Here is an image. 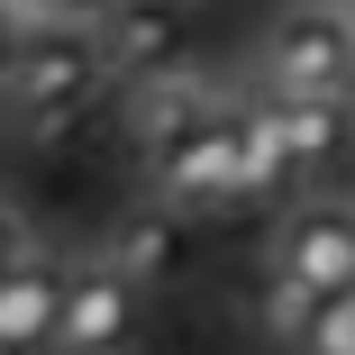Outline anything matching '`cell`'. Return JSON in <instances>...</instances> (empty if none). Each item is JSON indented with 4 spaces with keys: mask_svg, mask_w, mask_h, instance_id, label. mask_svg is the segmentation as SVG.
Wrapping results in <instances>:
<instances>
[{
    "mask_svg": "<svg viewBox=\"0 0 355 355\" xmlns=\"http://www.w3.org/2000/svg\"><path fill=\"white\" fill-rule=\"evenodd\" d=\"M264 101H346L355 92V10H282L255 37Z\"/></svg>",
    "mask_w": 355,
    "mask_h": 355,
    "instance_id": "cell-1",
    "label": "cell"
},
{
    "mask_svg": "<svg viewBox=\"0 0 355 355\" xmlns=\"http://www.w3.org/2000/svg\"><path fill=\"white\" fill-rule=\"evenodd\" d=\"M101 37V28H92ZM92 37H46V46H19V64H10V83H0V110H10L19 128H73L92 101H101V46Z\"/></svg>",
    "mask_w": 355,
    "mask_h": 355,
    "instance_id": "cell-2",
    "label": "cell"
},
{
    "mask_svg": "<svg viewBox=\"0 0 355 355\" xmlns=\"http://www.w3.org/2000/svg\"><path fill=\"white\" fill-rule=\"evenodd\" d=\"M237 110H209L182 146H164L155 164H146V182H155V209L164 219H191V209H237Z\"/></svg>",
    "mask_w": 355,
    "mask_h": 355,
    "instance_id": "cell-3",
    "label": "cell"
},
{
    "mask_svg": "<svg viewBox=\"0 0 355 355\" xmlns=\"http://www.w3.org/2000/svg\"><path fill=\"white\" fill-rule=\"evenodd\" d=\"M273 273L319 292V301L355 292V200H301L273 228Z\"/></svg>",
    "mask_w": 355,
    "mask_h": 355,
    "instance_id": "cell-4",
    "label": "cell"
},
{
    "mask_svg": "<svg viewBox=\"0 0 355 355\" xmlns=\"http://www.w3.org/2000/svg\"><path fill=\"white\" fill-rule=\"evenodd\" d=\"M64 301H73V264L19 255L10 273H0V346H10V355H55V337H64Z\"/></svg>",
    "mask_w": 355,
    "mask_h": 355,
    "instance_id": "cell-5",
    "label": "cell"
},
{
    "mask_svg": "<svg viewBox=\"0 0 355 355\" xmlns=\"http://www.w3.org/2000/svg\"><path fill=\"white\" fill-rule=\"evenodd\" d=\"M137 319H146V292H128L110 264H83L73 273V301H64L55 355H128L137 346Z\"/></svg>",
    "mask_w": 355,
    "mask_h": 355,
    "instance_id": "cell-6",
    "label": "cell"
},
{
    "mask_svg": "<svg viewBox=\"0 0 355 355\" xmlns=\"http://www.w3.org/2000/svg\"><path fill=\"white\" fill-rule=\"evenodd\" d=\"M92 46H101V73H110V83H155V73H173L182 28L155 19V10H110Z\"/></svg>",
    "mask_w": 355,
    "mask_h": 355,
    "instance_id": "cell-7",
    "label": "cell"
},
{
    "mask_svg": "<svg viewBox=\"0 0 355 355\" xmlns=\"http://www.w3.org/2000/svg\"><path fill=\"white\" fill-rule=\"evenodd\" d=\"M209 110H219V101H209L191 73H155V83H137V101H128V137H137V146H146V164H155L164 146H182Z\"/></svg>",
    "mask_w": 355,
    "mask_h": 355,
    "instance_id": "cell-8",
    "label": "cell"
},
{
    "mask_svg": "<svg viewBox=\"0 0 355 355\" xmlns=\"http://www.w3.org/2000/svg\"><path fill=\"white\" fill-rule=\"evenodd\" d=\"M128 292H164V282L182 273V219H164V209H146V219H128L119 237H110V255H101Z\"/></svg>",
    "mask_w": 355,
    "mask_h": 355,
    "instance_id": "cell-9",
    "label": "cell"
},
{
    "mask_svg": "<svg viewBox=\"0 0 355 355\" xmlns=\"http://www.w3.org/2000/svg\"><path fill=\"white\" fill-rule=\"evenodd\" d=\"M237 137H246V146H237V200H273L282 182H301L292 173V146H282V110L264 92L237 110Z\"/></svg>",
    "mask_w": 355,
    "mask_h": 355,
    "instance_id": "cell-10",
    "label": "cell"
},
{
    "mask_svg": "<svg viewBox=\"0 0 355 355\" xmlns=\"http://www.w3.org/2000/svg\"><path fill=\"white\" fill-rule=\"evenodd\" d=\"M282 110V146H292V173H319L328 155H337V137L355 128L346 119V101H273Z\"/></svg>",
    "mask_w": 355,
    "mask_h": 355,
    "instance_id": "cell-11",
    "label": "cell"
},
{
    "mask_svg": "<svg viewBox=\"0 0 355 355\" xmlns=\"http://www.w3.org/2000/svg\"><path fill=\"white\" fill-rule=\"evenodd\" d=\"M255 310H264V328H273L282 346H301V337H310V319H319V292H301V282L264 273V301H255Z\"/></svg>",
    "mask_w": 355,
    "mask_h": 355,
    "instance_id": "cell-12",
    "label": "cell"
},
{
    "mask_svg": "<svg viewBox=\"0 0 355 355\" xmlns=\"http://www.w3.org/2000/svg\"><path fill=\"white\" fill-rule=\"evenodd\" d=\"M292 355H355V292L319 301V319H310V337H301Z\"/></svg>",
    "mask_w": 355,
    "mask_h": 355,
    "instance_id": "cell-13",
    "label": "cell"
},
{
    "mask_svg": "<svg viewBox=\"0 0 355 355\" xmlns=\"http://www.w3.org/2000/svg\"><path fill=\"white\" fill-rule=\"evenodd\" d=\"M19 255H28V246H19V209H10V200H0V273H10Z\"/></svg>",
    "mask_w": 355,
    "mask_h": 355,
    "instance_id": "cell-14",
    "label": "cell"
},
{
    "mask_svg": "<svg viewBox=\"0 0 355 355\" xmlns=\"http://www.w3.org/2000/svg\"><path fill=\"white\" fill-rule=\"evenodd\" d=\"M10 64H19V28H10V10H0V83H10Z\"/></svg>",
    "mask_w": 355,
    "mask_h": 355,
    "instance_id": "cell-15",
    "label": "cell"
},
{
    "mask_svg": "<svg viewBox=\"0 0 355 355\" xmlns=\"http://www.w3.org/2000/svg\"><path fill=\"white\" fill-rule=\"evenodd\" d=\"M0 355H10V346H0Z\"/></svg>",
    "mask_w": 355,
    "mask_h": 355,
    "instance_id": "cell-16",
    "label": "cell"
}]
</instances>
